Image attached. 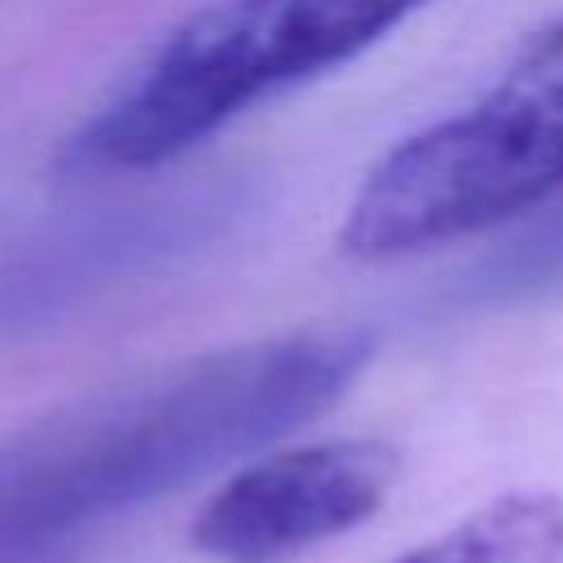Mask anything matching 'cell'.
<instances>
[{"label":"cell","mask_w":563,"mask_h":563,"mask_svg":"<svg viewBox=\"0 0 563 563\" xmlns=\"http://www.w3.org/2000/svg\"><path fill=\"white\" fill-rule=\"evenodd\" d=\"M365 330L220 347L0 440V554L172 493L312 418L369 365Z\"/></svg>","instance_id":"1"},{"label":"cell","mask_w":563,"mask_h":563,"mask_svg":"<svg viewBox=\"0 0 563 563\" xmlns=\"http://www.w3.org/2000/svg\"><path fill=\"white\" fill-rule=\"evenodd\" d=\"M431 0H211L57 145L53 172L101 180L163 167L246 110L308 84Z\"/></svg>","instance_id":"2"},{"label":"cell","mask_w":563,"mask_h":563,"mask_svg":"<svg viewBox=\"0 0 563 563\" xmlns=\"http://www.w3.org/2000/svg\"><path fill=\"white\" fill-rule=\"evenodd\" d=\"M563 189V22L528 35L466 110L391 145L356 185L339 246L400 260L488 233Z\"/></svg>","instance_id":"3"},{"label":"cell","mask_w":563,"mask_h":563,"mask_svg":"<svg viewBox=\"0 0 563 563\" xmlns=\"http://www.w3.org/2000/svg\"><path fill=\"white\" fill-rule=\"evenodd\" d=\"M400 479L387 440L339 435L260 453L194 515L189 541L220 563H286L369 523Z\"/></svg>","instance_id":"4"},{"label":"cell","mask_w":563,"mask_h":563,"mask_svg":"<svg viewBox=\"0 0 563 563\" xmlns=\"http://www.w3.org/2000/svg\"><path fill=\"white\" fill-rule=\"evenodd\" d=\"M396 563H563V501L545 488H515Z\"/></svg>","instance_id":"5"}]
</instances>
